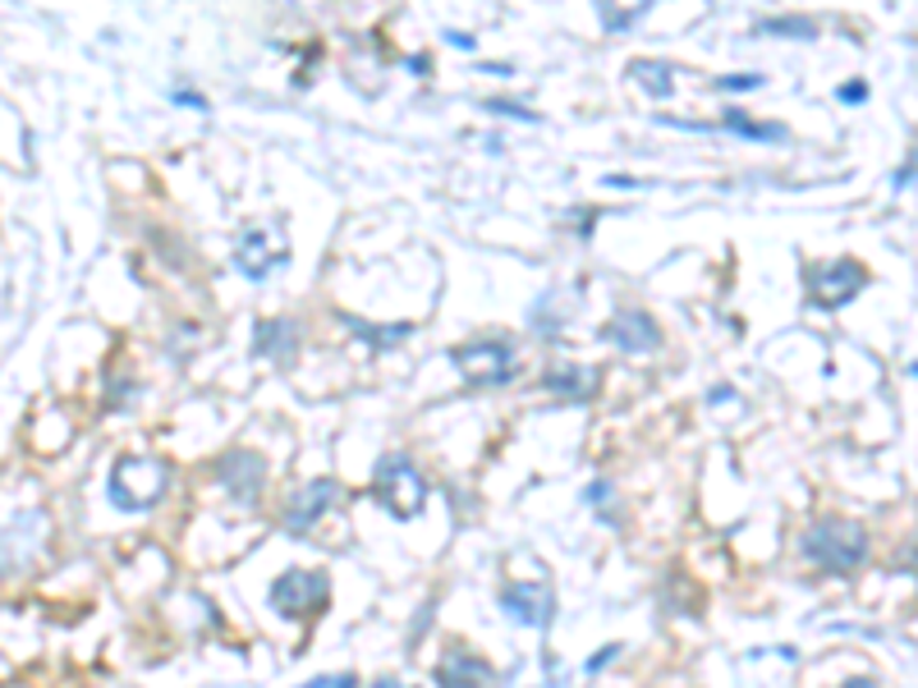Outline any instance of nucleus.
Returning a JSON list of instances; mask_svg holds the SVG:
<instances>
[{"instance_id": "6ab92c4d", "label": "nucleus", "mask_w": 918, "mask_h": 688, "mask_svg": "<svg viewBox=\"0 0 918 688\" xmlns=\"http://www.w3.org/2000/svg\"><path fill=\"white\" fill-rule=\"evenodd\" d=\"M647 10H653V6H634V10H611V6H602V23H606V32H625V28H634Z\"/></svg>"}, {"instance_id": "412c9836", "label": "nucleus", "mask_w": 918, "mask_h": 688, "mask_svg": "<svg viewBox=\"0 0 918 688\" xmlns=\"http://www.w3.org/2000/svg\"><path fill=\"white\" fill-rule=\"evenodd\" d=\"M487 110H491V115H510V120H524V125H538V120H543V115H533L528 106H519V101H496V97L487 101Z\"/></svg>"}, {"instance_id": "0eeeda50", "label": "nucleus", "mask_w": 918, "mask_h": 688, "mask_svg": "<svg viewBox=\"0 0 918 688\" xmlns=\"http://www.w3.org/2000/svg\"><path fill=\"white\" fill-rule=\"evenodd\" d=\"M868 285V272L854 257H836L818 272H809V298L818 308H846L850 298H859V289Z\"/></svg>"}, {"instance_id": "dca6fc26", "label": "nucleus", "mask_w": 918, "mask_h": 688, "mask_svg": "<svg viewBox=\"0 0 918 688\" xmlns=\"http://www.w3.org/2000/svg\"><path fill=\"white\" fill-rule=\"evenodd\" d=\"M629 79L638 83V88H647L653 97H671L675 92V65H666V60H634L629 65Z\"/></svg>"}, {"instance_id": "a878e982", "label": "nucleus", "mask_w": 918, "mask_h": 688, "mask_svg": "<svg viewBox=\"0 0 918 688\" xmlns=\"http://www.w3.org/2000/svg\"><path fill=\"white\" fill-rule=\"evenodd\" d=\"M909 179H914V157H905V166L896 170V188H909Z\"/></svg>"}, {"instance_id": "5701e85b", "label": "nucleus", "mask_w": 918, "mask_h": 688, "mask_svg": "<svg viewBox=\"0 0 918 688\" xmlns=\"http://www.w3.org/2000/svg\"><path fill=\"white\" fill-rule=\"evenodd\" d=\"M840 101H846V106L868 101V83H846V88H840Z\"/></svg>"}, {"instance_id": "2eb2a0df", "label": "nucleus", "mask_w": 918, "mask_h": 688, "mask_svg": "<svg viewBox=\"0 0 918 688\" xmlns=\"http://www.w3.org/2000/svg\"><path fill=\"white\" fill-rule=\"evenodd\" d=\"M721 129H731L735 138H749V142H785L790 138L785 125H758V120H749V115L735 110V106L721 115Z\"/></svg>"}, {"instance_id": "20e7f679", "label": "nucleus", "mask_w": 918, "mask_h": 688, "mask_svg": "<svg viewBox=\"0 0 918 688\" xmlns=\"http://www.w3.org/2000/svg\"><path fill=\"white\" fill-rule=\"evenodd\" d=\"M450 363L459 367V376H465L469 386H506V381L515 376V350H510V340H469V344H455Z\"/></svg>"}, {"instance_id": "4be33fe9", "label": "nucleus", "mask_w": 918, "mask_h": 688, "mask_svg": "<svg viewBox=\"0 0 918 688\" xmlns=\"http://www.w3.org/2000/svg\"><path fill=\"white\" fill-rule=\"evenodd\" d=\"M170 101H175V106H194V110H207V97H203V92H188V88H175V92H170Z\"/></svg>"}, {"instance_id": "f3484780", "label": "nucleus", "mask_w": 918, "mask_h": 688, "mask_svg": "<svg viewBox=\"0 0 918 688\" xmlns=\"http://www.w3.org/2000/svg\"><path fill=\"white\" fill-rule=\"evenodd\" d=\"M753 32H777V37H799V42H813L818 23L803 19V14H781V19H758Z\"/></svg>"}, {"instance_id": "bb28decb", "label": "nucleus", "mask_w": 918, "mask_h": 688, "mask_svg": "<svg viewBox=\"0 0 918 688\" xmlns=\"http://www.w3.org/2000/svg\"><path fill=\"white\" fill-rule=\"evenodd\" d=\"M840 688H877V679H863V675H854V679H846Z\"/></svg>"}, {"instance_id": "393cba45", "label": "nucleus", "mask_w": 918, "mask_h": 688, "mask_svg": "<svg viewBox=\"0 0 918 688\" xmlns=\"http://www.w3.org/2000/svg\"><path fill=\"white\" fill-rule=\"evenodd\" d=\"M446 42H450V47H459V51H473V47H478L469 32H446Z\"/></svg>"}, {"instance_id": "ddd939ff", "label": "nucleus", "mask_w": 918, "mask_h": 688, "mask_svg": "<svg viewBox=\"0 0 918 688\" xmlns=\"http://www.w3.org/2000/svg\"><path fill=\"white\" fill-rule=\"evenodd\" d=\"M437 684L441 688H491L496 684V670L478 657H446L437 666Z\"/></svg>"}, {"instance_id": "b1692460", "label": "nucleus", "mask_w": 918, "mask_h": 688, "mask_svg": "<svg viewBox=\"0 0 918 688\" xmlns=\"http://www.w3.org/2000/svg\"><path fill=\"white\" fill-rule=\"evenodd\" d=\"M616 657H621V647H606V652H597V657L588 661V675H602V670H606L611 661H616Z\"/></svg>"}, {"instance_id": "1a4fd4ad", "label": "nucleus", "mask_w": 918, "mask_h": 688, "mask_svg": "<svg viewBox=\"0 0 918 688\" xmlns=\"http://www.w3.org/2000/svg\"><path fill=\"white\" fill-rule=\"evenodd\" d=\"M501 610L524 629H547L556 616V592L547 583H510L501 592Z\"/></svg>"}, {"instance_id": "7c9ffc66", "label": "nucleus", "mask_w": 918, "mask_h": 688, "mask_svg": "<svg viewBox=\"0 0 918 688\" xmlns=\"http://www.w3.org/2000/svg\"><path fill=\"white\" fill-rule=\"evenodd\" d=\"M372 688H400V684H395V679H377Z\"/></svg>"}, {"instance_id": "aec40b11", "label": "nucleus", "mask_w": 918, "mask_h": 688, "mask_svg": "<svg viewBox=\"0 0 918 688\" xmlns=\"http://www.w3.org/2000/svg\"><path fill=\"white\" fill-rule=\"evenodd\" d=\"M762 88V73H725L716 79V92H758Z\"/></svg>"}, {"instance_id": "9b49d317", "label": "nucleus", "mask_w": 918, "mask_h": 688, "mask_svg": "<svg viewBox=\"0 0 918 688\" xmlns=\"http://www.w3.org/2000/svg\"><path fill=\"white\" fill-rule=\"evenodd\" d=\"M335 501H340V482H331V478L309 482V486H303L294 501L285 505V528H290V532H309Z\"/></svg>"}, {"instance_id": "f03ea898", "label": "nucleus", "mask_w": 918, "mask_h": 688, "mask_svg": "<svg viewBox=\"0 0 918 688\" xmlns=\"http://www.w3.org/2000/svg\"><path fill=\"white\" fill-rule=\"evenodd\" d=\"M170 486V464L152 454H120L110 469V505L115 510H152Z\"/></svg>"}, {"instance_id": "cd10ccee", "label": "nucleus", "mask_w": 918, "mask_h": 688, "mask_svg": "<svg viewBox=\"0 0 918 688\" xmlns=\"http://www.w3.org/2000/svg\"><path fill=\"white\" fill-rule=\"evenodd\" d=\"M606 184H616V188H638V179H629V175H611Z\"/></svg>"}, {"instance_id": "9d476101", "label": "nucleus", "mask_w": 918, "mask_h": 688, "mask_svg": "<svg viewBox=\"0 0 918 688\" xmlns=\"http://www.w3.org/2000/svg\"><path fill=\"white\" fill-rule=\"evenodd\" d=\"M602 340H611L625 354H653L662 344V331H657V322L647 317L643 308H621L616 317L602 326Z\"/></svg>"}, {"instance_id": "f8f14e48", "label": "nucleus", "mask_w": 918, "mask_h": 688, "mask_svg": "<svg viewBox=\"0 0 918 688\" xmlns=\"http://www.w3.org/2000/svg\"><path fill=\"white\" fill-rule=\"evenodd\" d=\"M294 350H299V326L276 317V322H257V354L272 358L276 367H290L294 363Z\"/></svg>"}, {"instance_id": "7ed1b4c3", "label": "nucleus", "mask_w": 918, "mask_h": 688, "mask_svg": "<svg viewBox=\"0 0 918 688\" xmlns=\"http://www.w3.org/2000/svg\"><path fill=\"white\" fill-rule=\"evenodd\" d=\"M377 501L387 505L400 523L418 519L428 505V478L418 473V464L404 454V450H391V454H381V464H377Z\"/></svg>"}, {"instance_id": "423d86ee", "label": "nucleus", "mask_w": 918, "mask_h": 688, "mask_svg": "<svg viewBox=\"0 0 918 688\" xmlns=\"http://www.w3.org/2000/svg\"><path fill=\"white\" fill-rule=\"evenodd\" d=\"M285 262H290V244L272 225H248L235 239V272L248 276V281H266Z\"/></svg>"}, {"instance_id": "f257e3e1", "label": "nucleus", "mask_w": 918, "mask_h": 688, "mask_svg": "<svg viewBox=\"0 0 918 688\" xmlns=\"http://www.w3.org/2000/svg\"><path fill=\"white\" fill-rule=\"evenodd\" d=\"M799 551L827 573H854L868 560V532L854 519H818L803 528Z\"/></svg>"}, {"instance_id": "39448f33", "label": "nucleus", "mask_w": 918, "mask_h": 688, "mask_svg": "<svg viewBox=\"0 0 918 688\" xmlns=\"http://www.w3.org/2000/svg\"><path fill=\"white\" fill-rule=\"evenodd\" d=\"M331 597V579L313 569H285L272 583V610L281 620H309L326 606Z\"/></svg>"}, {"instance_id": "c756f323", "label": "nucleus", "mask_w": 918, "mask_h": 688, "mask_svg": "<svg viewBox=\"0 0 918 688\" xmlns=\"http://www.w3.org/2000/svg\"><path fill=\"white\" fill-rule=\"evenodd\" d=\"M335 688H354V675H340V679H335Z\"/></svg>"}, {"instance_id": "4468645a", "label": "nucleus", "mask_w": 918, "mask_h": 688, "mask_svg": "<svg viewBox=\"0 0 918 688\" xmlns=\"http://www.w3.org/2000/svg\"><path fill=\"white\" fill-rule=\"evenodd\" d=\"M547 391H556V395H565L574 404H584L597 391V372L593 367H551L547 372Z\"/></svg>"}, {"instance_id": "6e6552de", "label": "nucleus", "mask_w": 918, "mask_h": 688, "mask_svg": "<svg viewBox=\"0 0 918 688\" xmlns=\"http://www.w3.org/2000/svg\"><path fill=\"white\" fill-rule=\"evenodd\" d=\"M216 482L235 495L244 510H253L262 501V486H266V464L257 450H225L216 459Z\"/></svg>"}, {"instance_id": "a211bd4d", "label": "nucleus", "mask_w": 918, "mask_h": 688, "mask_svg": "<svg viewBox=\"0 0 918 688\" xmlns=\"http://www.w3.org/2000/svg\"><path fill=\"white\" fill-rule=\"evenodd\" d=\"M344 326H350L354 335H363L368 344H377V350H391V344H400V340H409V322H400V326H363L359 317H344Z\"/></svg>"}, {"instance_id": "c85d7f7f", "label": "nucleus", "mask_w": 918, "mask_h": 688, "mask_svg": "<svg viewBox=\"0 0 918 688\" xmlns=\"http://www.w3.org/2000/svg\"><path fill=\"white\" fill-rule=\"evenodd\" d=\"M409 69H413V73H428V56H409Z\"/></svg>"}, {"instance_id": "2f4dec72", "label": "nucleus", "mask_w": 918, "mask_h": 688, "mask_svg": "<svg viewBox=\"0 0 918 688\" xmlns=\"http://www.w3.org/2000/svg\"><path fill=\"white\" fill-rule=\"evenodd\" d=\"M547 688H565V675H551V684Z\"/></svg>"}]
</instances>
